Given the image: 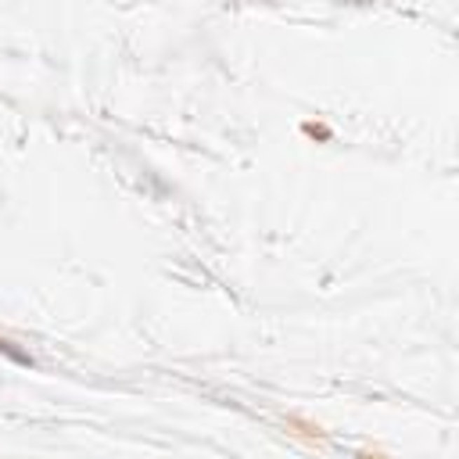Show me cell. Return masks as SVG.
Listing matches in <instances>:
<instances>
[{
    "mask_svg": "<svg viewBox=\"0 0 459 459\" xmlns=\"http://www.w3.org/2000/svg\"><path fill=\"white\" fill-rule=\"evenodd\" d=\"M305 133H309V137H320V140H330V130L327 126H316V122H305V126H301Z\"/></svg>",
    "mask_w": 459,
    "mask_h": 459,
    "instance_id": "obj_1",
    "label": "cell"
},
{
    "mask_svg": "<svg viewBox=\"0 0 459 459\" xmlns=\"http://www.w3.org/2000/svg\"><path fill=\"white\" fill-rule=\"evenodd\" d=\"M0 352H8V355H11V359H18V362H33V359H29V355L15 352V348H11V341H4V338H0Z\"/></svg>",
    "mask_w": 459,
    "mask_h": 459,
    "instance_id": "obj_2",
    "label": "cell"
},
{
    "mask_svg": "<svg viewBox=\"0 0 459 459\" xmlns=\"http://www.w3.org/2000/svg\"><path fill=\"white\" fill-rule=\"evenodd\" d=\"M359 459H384V455H377V452H359Z\"/></svg>",
    "mask_w": 459,
    "mask_h": 459,
    "instance_id": "obj_3",
    "label": "cell"
}]
</instances>
